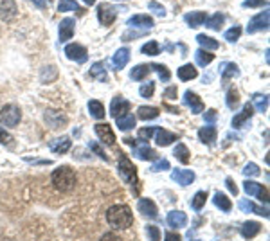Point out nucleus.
<instances>
[{
    "mask_svg": "<svg viewBox=\"0 0 270 241\" xmlns=\"http://www.w3.org/2000/svg\"><path fill=\"white\" fill-rule=\"evenodd\" d=\"M243 6L245 8H261V6H266V0H245Z\"/></svg>",
    "mask_w": 270,
    "mask_h": 241,
    "instance_id": "13d9d810",
    "label": "nucleus"
},
{
    "mask_svg": "<svg viewBox=\"0 0 270 241\" xmlns=\"http://www.w3.org/2000/svg\"><path fill=\"white\" fill-rule=\"evenodd\" d=\"M224 22H225V16L222 13H216V14H212L211 18H207L206 20V26L209 27V29H212V31H220L222 29V26H224Z\"/></svg>",
    "mask_w": 270,
    "mask_h": 241,
    "instance_id": "f704fd0d",
    "label": "nucleus"
},
{
    "mask_svg": "<svg viewBox=\"0 0 270 241\" xmlns=\"http://www.w3.org/2000/svg\"><path fill=\"white\" fill-rule=\"evenodd\" d=\"M101 241H122L121 238L117 236V234H114V232H106L103 238H101Z\"/></svg>",
    "mask_w": 270,
    "mask_h": 241,
    "instance_id": "052dcab7",
    "label": "nucleus"
},
{
    "mask_svg": "<svg viewBox=\"0 0 270 241\" xmlns=\"http://www.w3.org/2000/svg\"><path fill=\"white\" fill-rule=\"evenodd\" d=\"M220 74L224 80H232V78H238L240 76V68L234 65V63L225 62L220 65Z\"/></svg>",
    "mask_w": 270,
    "mask_h": 241,
    "instance_id": "bb28decb",
    "label": "nucleus"
},
{
    "mask_svg": "<svg viewBox=\"0 0 270 241\" xmlns=\"http://www.w3.org/2000/svg\"><path fill=\"white\" fill-rule=\"evenodd\" d=\"M144 34V31H126L122 34V40L128 42V40H134V38H140Z\"/></svg>",
    "mask_w": 270,
    "mask_h": 241,
    "instance_id": "4d7b16f0",
    "label": "nucleus"
},
{
    "mask_svg": "<svg viewBox=\"0 0 270 241\" xmlns=\"http://www.w3.org/2000/svg\"><path fill=\"white\" fill-rule=\"evenodd\" d=\"M243 174H245V176H258V174H260V168H258L254 162H248V164L243 168Z\"/></svg>",
    "mask_w": 270,
    "mask_h": 241,
    "instance_id": "8fccbe9b",
    "label": "nucleus"
},
{
    "mask_svg": "<svg viewBox=\"0 0 270 241\" xmlns=\"http://www.w3.org/2000/svg\"><path fill=\"white\" fill-rule=\"evenodd\" d=\"M76 9H78L76 0H60L58 11H62V13H67V11H76Z\"/></svg>",
    "mask_w": 270,
    "mask_h": 241,
    "instance_id": "c03bdc74",
    "label": "nucleus"
},
{
    "mask_svg": "<svg viewBox=\"0 0 270 241\" xmlns=\"http://www.w3.org/2000/svg\"><path fill=\"white\" fill-rule=\"evenodd\" d=\"M225 186H227V188H229V191L232 192V194H238V188H236V184L232 182V180L230 178H227L225 180Z\"/></svg>",
    "mask_w": 270,
    "mask_h": 241,
    "instance_id": "680f3d73",
    "label": "nucleus"
},
{
    "mask_svg": "<svg viewBox=\"0 0 270 241\" xmlns=\"http://www.w3.org/2000/svg\"><path fill=\"white\" fill-rule=\"evenodd\" d=\"M198 137H200V140H202L204 144L211 146L216 140V128L214 126H204V128L198 130Z\"/></svg>",
    "mask_w": 270,
    "mask_h": 241,
    "instance_id": "393cba45",
    "label": "nucleus"
},
{
    "mask_svg": "<svg viewBox=\"0 0 270 241\" xmlns=\"http://www.w3.org/2000/svg\"><path fill=\"white\" fill-rule=\"evenodd\" d=\"M88 74H90L92 78H96V80H99V81H104V80H106V68H104V65H103L101 62L94 63V65L90 67Z\"/></svg>",
    "mask_w": 270,
    "mask_h": 241,
    "instance_id": "e433bc0d",
    "label": "nucleus"
},
{
    "mask_svg": "<svg viewBox=\"0 0 270 241\" xmlns=\"http://www.w3.org/2000/svg\"><path fill=\"white\" fill-rule=\"evenodd\" d=\"M168 225L171 228H182L188 225V216L182 210H171L168 214Z\"/></svg>",
    "mask_w": 270,
    "mask_h": 241,
    "instance_id": "6ab92c4d",
    "label": "nucleus"
},
{
    "mask_svg": "<svg viewBox=\"0 0 270 241\" xmlns=\"http://www.w3.org/2000/svg\"><path fill=\"white\" fill-rule=\"evenodd\" d=\"M106 222L112 228L124 230L134 224V214L128 206H112L106 210Z\"/></svg>",
    "mask_w": 270,
    "mask_h": 241,
    "instance_id": "f257e3e1",
    "label": "nucleus"
},
{
    "mask_svg": "<svg viewBox=\"0 0 270 241\" xmlns=\"http://www.w3.org/2000/svg\"><path fill=\"white\" fill-rule=\"evenodd\" d=\"M148 8L152 9L153 13L157 14V16H166V9L162 8L158 2H155V0H152V2H148Z\"/></svg>",
    "mask_w": 270,
    "mask_h": 241,
    "instance_id": "603ef678",
    "label": "nucleus"
},
{
    "mask_svg": "<svg viewBox=\"0 0 270 241\" xmlns=\"http://www.w3.org/2000/svg\"><path fill=\"white\" fill-rule=\"evenodd\" d=\"M260 230H261V225L258 224V222H245V224L242 225V236H245L247 240L254 238Z\"/></svg>",
    "mask_w": 270,
    "mask_h": 241,
    "instance_id": "c85d7f7f",
    "label": "nucleus"
},
{
    "mask_svg": "<svg viewBox=\"0 0 270 241\" xmlns=\"http://www.w3.org/2000/svg\"><path fill=\"white\" fill-rule=\"evenodd\" d=\"M18 14V8L14 4V0H4L2 4H0V18L2 20H13L14 16Z\"/></svg>",
    "mask_w": 270,
    "mask_h": 241,
    "instance_id": "aec40b11",
    "label": "nucleus"
},
{
    "mask_svg": "<svg viewBox=\"0 0 270 241\" xmlns=\"http://www.w3.org/2000/svg\"><path fill=\"white\" fill-rule=\"evenodd\" d=\"M170 168H171L170 162H168L166 158H162V160H158L157 164H153L152 168H150V170H152L153 173H158V171H168Z\"/></svg>",
    "mask_w": 270,
    "mask_h": 241,
    "instance_id": "864d4df0",
    "label": "nucleus"
},
{
    "mask_svg": "<svg viewBox=\"0 0 270 241\" xmlns=\"http://www.w3.org/2000/svg\"><path fill=\"white\" fill-rule=\"evenodd\" d=\"M88 148H90V150H92V152L96 153V155L99 156V158H103L104 162H108V155L103 152V150H101V146H99L98 142H90V144H88Z\"/></svg>",
    "mask_w": 270,
    "mask_h": 241,
    "instance_id": "5fc2aeb1",
    "label": "nucleus"
},
{
    "mask_svg": "<svg viewBox=\"0 0 270 241\" xmlns=\"http://www.w3.org/2000/svg\"><path fill=\"white\" fill-rule=\"evenodd\" d=\"M0 142L4 146H14V137L11 134H8L4 128H0Z\"/></svg>",
    "mask_w": 270,
    "mask_h": 241,
    "instance_id": "09e8293b",
    "label": "nucleus"
},
{
    "mask_svg": "<svg viewBox=\"0 0 270 241\" xmlns=\"http://www.w3.org/2000/svg\"><path fill=\"white\" fill-rule=\"evenodd\" d=\"M140 52L148 54V56H157V54H160V45L157 42H148L146 45H142Z\"/></svg>",
    "mask_w": 270,
    "mask_h": 241,
    "instance_id": "79ce46f5",
    "label": "nucleus"
},
{
    "mask_svg": "<svg viewBox=\"0 0 270 241\" xmlns=\"http://www.w3.org/2000/svg\"><path fill=\"white\" fill-rule=\"evenodd\" d=\"M74 27H76L74 18H63L62 24H60V42L70 40L72 34H74Z\"/></svg>",
    "mask_w": 270,
    "mask_h": 241,
    "instance_id": "2eb2a0df",
    "label": "nucleus"
},
{
    "mask_svg": "<svg viewBox=\"0 0 270 241\" xmlns=\"http://www.w3.org/2000/svg\"><path fill=\"white\" fill-rule=\"evenodd\" d=\"M128 62H130V49H126V47H122V49L117 50V52L114 54V58H112L114 68H117V70L124 68Z\"/></svg>",
    "mask_w": 270,
    "mask_h": 241,
    "instance_id": "4be33fe9",
    "label": "nucleus"
},
{
    "mask_svg": "<svg viewBox=\"0 0 270 241\" xmlns=\"http://www.w3.org/2000/svg\"><path fill=\"white\" fill-rule=\"evenodd\" d=\"M44 119L45 124L52 130H62L67 126V117L63 116L62 112H56V110H45Z\"/></svg>",
    "mask_w": 270,
    "mask_h": 241,
    "instance_id": "39448f33",
    "label": "nucleus"
},
{
    "mask_svg": "<svg viewBox=\"0 0 270 241\" xmlns=\"http://www.w3.org/2000/svg\"><path fill=\"white\" fill-rule=\"evenodd\" d=\"M135 117L134 116H122V117H119V119L116 120V124H117V128L121 130V132H128V130H134V126H135Z\"/></svg>",
    "mask_w": 270,
    "mask_h": 241,
    "instance_id": "2f4dec72",
    "label": "nucleus"
},
{
    "mask_svg": "<svg viewBox=\"0 0 270 241\" xmlns=\"http://www.w3.org/2000/svg\"><path fill=\"white\" fill-rule=\"evenodd\" d=\"M268 9H265L263 13L252 16L247 24V31L248 32H256V31H263V29H268Z\"/></svg>",
    "mask_w": 270,
    "mask_h": 241,
    "instance_id": "1a4fd4ad",
    "label": "nucleus"
},
{
    "mask_svg": "<svg viewBox=\"0 0 270 241\" xmlns=\"http://www.w3.org/2000/svg\"><path fill=\"white\" fill-rule=\"evenodd\" d=\"M206 202H207V192L198 191L193 196V200H191V207H193L194 210H200L202 207H206Z\"/></svg>",
    "mask_w": 270,
    "mask_h": 241,
    "instance_id": "ea45409f",
    "label": "nucleus"
},
{
    "mask_svg": "<svg viewBox=\"0 0 270 241\" xmlns=\"http://www.w3.org/2000/svg\"><path fill=\"white\" fill-rule=\"evenodd\" d=\"M164 96H166L168 99H175L176 98V86H170V88L166 90V94H164Z\"/></svg>",
    "mask_w": 270,
    "mask_h": 241,
    "instance_id": "0e129e2a",
    "label": "nucleus"
},
{
    "mask_svg": "<svg viewBox=\"0 0 270 241\" xmlns=\"http://www.w3.org/2000/svg\"><path fill=\"white\" fill-rule=\"evenodd\" d=\"M204 120H207V122H214V120H216V110H207V112L204 114Z\"/></svg>",
    "mask_w": 270,
    "mask_h": 241,
    "instance_id": "bf43d9fd",
    "label": "nucleus"
},
{
    "mask_svg": "<svg viewBox=\"0 0 270 241\" xmlns=\"http://www.w3.org/2000/svg\"><path fill=\"white\" fill-rule=\"evenodd\" d=\"M150 70H152V68H150L148 65H137V67L132 68L130 78L134 81H140V80H144V78H148Z\"/></svg>",
    "mask_w": 270,
    "mask_h": 241,
    "instance_id": "c9c22d12",
    "label": "nucleus"
},
{
    "mask_svg": "<svg viewBox=\"0 0 270 241\" xmlns=\"http://www.w3.org/2000/svg\"><path fill=\"white\" fill-rule=\"evenodd\" d=\"M153 90H155V83H153V81H148V83H146V85H142L139 88V94L142 96V98H152L153 96Z\"/></svg>",
    "mask_w": 270,
    "mask_h": 241,
    "instance_id": "de8ad7c7",
    "label": "nucleus"
},
{
    "mask_svg": "<svg viewBox=\"0 0 270 241\" xmlns=\"http://www.w3.org/2000/svg\"><path fill=\"white\" fill-rule=\"evenodd\" d=\"M178 78L182 81H189V80H194V78L198 76V72H196V68L193 67V65H182V67L178 68Z\"/></svg>",
    "mask_w": 270,
    "mask_h": 241,
    "instance_id": "72a5a7b5",
    "label": "nucleus"
},
{
    "mask_svg": "<svg viewBox=\"0 0 270 241\" xmlns=\"http://www.w3.org/2000/svg\"><path fill=\"white\" fill-rule=\"evenodd\" d=\"M196 42L202 45L204 49H209V50L218 49V42H216L214 38H209V36H206V34H198L196 36Z\"/></svg>",
    "mask_w": 270,
    "mask_h": 241,
    "instance_id": "58836bf2",
    "label": "nucleus"
},
{
    "mask_svg": "<svg viewBox=\"0 0 270 241\" xmlns=\"http://www.w3.org/2000/svg\"><path fill=\"white\" fill-rule=\"evenodd\" d=\"M98 18H99V22H101V26L110 27L114 22H116V18H117L116 8L110 6V4H101L98 8Z\"/></svg>",
    "mask_w": 270,
    "mask_h": 241,
    "instance_id": "0eeeda50",
    "label": "nucleus"
},
{
    "mask_svg": "<svg viewBox=\"0 0 270 241\" xmlns=\"http://www.w3.org/2000/svg\"><path fill=\"white\" fill-rule=\"evenodd\" d=\"M212 60H214V54L207 52L206 49H198L196 54H194V62H196L200 67H207V65H209Z\"/></svg>",
    "mask_w": 270,
    "mask_h": 241,
    "instance_id": "7c9ffc66",
    "label": "nucleus"
},
{
    "mask_svg": "<svg viewBox=\"0 0 270 241\" xmlns=\"http://www.w3.org/2000/svg\"><path fill=\"white\" fill-rule=\"evenodd\" d=\"M146 232H148V236H150V241L160 240V230H158L157 227H153V225H150V227L146 228Z\"/></svg>",
    "mask_w": 270,
    "mask_h": 241,
    "instance_id": "6e6d98bb",
    "label": "nucleus"
},
{
    "mask_svg": "<svg viewBox=\"0 0 270 241\" xmlns=\"http://www.w3.org/2000/svg\"><path fill=\"white\" fill-rule=\"evenodd\" d=\"M212 202H214V206L218 207V209H222L224 212H229L230 207H232V204H230V200L227 196H225L224 192H216L214 198H212Z\"/></svg>",
    "mask_w": 270,
    "mask_h": 241,
    "instance_id": "473e14b6",
    "label": "nucleus"
},
{
    "mask_svg": "<svg viewBox=\"0 0 270 241\" xmlns=\"http://www.w3.org/2000/svg\"><path fill=\"white\" fill-rule=\"evenodd\" d=\"M268 206V204H266ZM260 207V206H256L254 202H250V200H240L238 202V207L243 210V212H256V214H260V216H265V218H268V207Z\"/></svg>",
    "mask_w": 270,
    "mask_h": 241,
    "instance_id": "f8f14e48",
    "label": "nucleus"
},
{
    "mask_svg": "<svg viewBox=\"0 0 270 241\" xmlns=\"http://www.w3.org/2000/svg\"><path fill=\"white\" fill-rule=\"evenodd\" d=\"M150 68H153V70L157 72L158 78H160L162 81H170L171 72L168 70V67H164V65H160V63H153V65H152V67H150Z\"/></svg>",
    "mask_w": 270,
    "mask_h": 241,
    "instance_id": "37998d69",
    "label": "nucleus"
},
{
    "mask_svg": "<svg viewBox=\"0 0 270 241\" xmlns=\"http://www.w3.org/2000/svg\"><path fill=\"white\" fill-rule=\"evenodd\" d=\"M128 22V26L130 27H139V29H152L153 27V18L152 16H148V14H134L132 18H128L126 20Z\"/></svg>",
    "mask_w": 270,
    "mask_h": 241,
    "instance_id": "4468645a",
    "label": "nucleus"
},
{
    "mask_svg": "<svg viewBox=\"0 0 270 241\" xmlns=\"http://www.w3.org/2000/svg\"><path fill=\"white\" fill-rule=\"evenodd\" d=\"M158 108L155 106H139V110H137V117H139L140 120H152V119H157L158 117Z\"/></svg>",
    "mask_w": 270,
    "mask_h": 241,
    "instance_id": "cd10ccee",
    "label": "nucleus"
},
{
    "mask_svg": "<svg viewBox=\"0 0 270 241\" xmlns=\"http://www.w3.org/2000/svg\"><path fill=\"white\" fill-rule=\"evenodd\" d=\"M184 103H186V106H189V110L193 114H200V112H204V103H202V99L198 98L194 92H191V90H188L184 94Z\"/></svg>",
    "mask_w": 270,
    "mask_h": 241,
    "instance_id": "ddd939ff",
    "label": "nucleus"
},
{
    "mask_svg": "<svg viewBox=\"0 0 270 241\" xmlns=\"http://www.w3.org/2000/svg\"><path fill=\"white\" fill-rule=\"evenodd\" d=\"M175 156L178 158L182 164H188V160H189V150H188V146L186 144H176V148H175Z\"/></svg>",
    "mask_w": 270,
    "mask_h": 241,
    "instance_id": "a19ab883",
    "label": "nucleus"
},
{
    "mask_svg": "<svg viewBox=\"0 0 270 241\" xmlns=\"http://www.w3.org/2000/svg\"><path fill=\"white\" fill-rule=\"evenodd\" d=\"M128 110H130V103H128L126 99L114 98L112 104H110V116H112L114 119H119V117L126 116V114H128Z\"/></svg>",
    "mask_w": 270,
    "mask_h": 241,
    "instance_id": "9b49d317",
    "label": "nucleus"
},
{
    "mask_svg": "<svg viewBox=\"0 0 270 241\" xmlns=\"http://www.w3.org/2000/svg\"><path fill=\"white\" fill-rule=\"evenodd\" d=\"M207 18L209 16H207V13H204V11H193V13L184 14V20L188 22V26H191V27L202 26V24H206Z\"/></svg>",
    "mask_w": 270,
    "mask_h": 241,
    "instance_id": "b1692460",
    "label": "nucleus"
},
{
    "mask_svg": "<svg viewBox=\"0 0 270 241\" xmlns=\"http://www.w3.org/2000/svg\"><path fill=\"white\" fill-rule=\"evenodd\" d=\"M240 34H242V27L236 26V27H230L229 31L225 32V40L230 42V44H234V42H238Z\"/></svg>",
    "mask_w": 270,
    "mask_h": 241,
    "instance_id": "a18cd8bd",
    "label": "nucleus"
},
{
    "mask_svg": "<svg viewBox=\"0 0 270 241\" xmlns=\"http://www.w3.org/2000/svg\"><path fill=\"white\" fill-rule=\"evenodd\" d=\"M70 146H72V142H70V138H68V137L54 138V140H50V142H49L50 152L58 153V155H65V153L70 150Z\"/></svg>",
    "mask_w": 270,
    "mask_h": 241,
    "instance_id": "412c9836",
    "label": "nucleus"
},
{
    "mask_svg": "<svg viewBox=\"0 0 270 241\" xmlns=\"http://www.w3.org/2000/svg\"><path fill=\"white\" fill-rule=\"evenodd\" d=\"M238 101H240L238 90H236V88H229V92H227V104H229L230 108H236Z\"/></svg>",
    "mask_w": 270,
    "mask_h": 241,
    "instance_id": "49530a36",
    "label": "nucleus"
},
{
    "mask_svg": "<svg viewBox=\"0 0 270 241\" xmlns=\"http://www.w3.org/2000/svg\"><path fill=\"white\" fill-rule=\"evenodd\" d=\"M32 2H34V6H38L40 9L47 8V0H32Z\"/></svg>",
    "mask_w": 270,
    "mask_h": 241,
    "instance_id": "69168bd1",
    "label": "nucleus"
},
{
    "mask_svg": "<svg viewBox=\"0 0 270 241\" xmlns=\"http://www.w3.org/2000/svg\"><path fill=\"white\" fill-rule=\"evenodd\" d=\"M132 152H134V156H137V158H140V160H153V158H157V152L152 150L150 146L134 148Z\"/></svg>",
    "mask_w": 270,
    "mask_h": 241,
    "instance_id": "a878e982",
    "label": "nucleus"
},
{
    "mask_svg": "<svg viewBox=\"0 0 270 241\" xmlns=\"http://www.w3.org/2000/svg\"><path fill=\"white\" fill-rule=\"evenodd\" d=\"M20 119H22V112L14 104H8V106H4L0 110V122L4 126H8V128L16 126L20 122Z\"/></svg>",
    "mask_w": 270,
    "mask_h": 241,
    "instance_id": "20e7f679",
    "label": "nucleus"
},
{
    "mask_svg": "<svg viewBox=\"0 0 270 241\" xmlns=\"http://www.w3.org/2000/svg\"><path fill=\"white\" fill-rule=\"evenodd\" d=\"M164 241H180V236L176 232H166L164 234Z\"/></svg>",
    "mask_w": 270,
    "mask_h": 241,
    "instance_id": "e2e57ef3",
    "label": "nucleus"
},
{
    "mask_svg": "<svg viewBox=\"0 0 270 241\" xmlns=\"http://www.w3.org/2000/svg\"><path fill=\"white\" fill-rule=\"evenodd\" d=\"M88 112H90V116L96 117V119H104V106L101 101H98V99L88 101Z\"/></svg>",
    "mask_w": 270,
    "mask_h": 241,
    "instance_id": "c756f323",
    "label": "nucleus"
},
{
    "mask_svg": "<svg viewBox=\"0 0 270 241\" xmlns=\"http://www.w3.org/2000/svg\"><path fill=\"white\" fill-rule=\"evenodd\" d=\"M117 170H119V176L124 180L126 184H137V170H135V166L130 162V158L126 155L119 156V164H117Z\"/></svg>",
    "mask_w": 270,
    "mask_h": 241,
    "instance_id": "7ed1b4c3",
    "label": "nucleus"
},
{
    "mask_svg": "<svg viewBox=\"0 0 270 241\" xmlns=\"http://www.w3.org/2000/svg\"><path fill=\"white\" fill-rule=\"evenodd\" d=\"M155 126H150V128H140L139 130V140H142V142H146L150 137H153V134H155Z\"/></svg>",
    "mask_w": 270,
    "mask_h": 241,
    "instance_id": "3c124183",
    "label": "nucleus"
},
{
    "mask_svg": "<svg viewBox=\"0 0 270 241\" xmlns=\"http://www.w3.org/2000/svg\"><path fill=\"white\" fill-rule=\"evenodd\" d=\"M65 56H67L68 60H72V62H76V63H85L86 58H88V52H86V49L83 47V45L70 44V45L65 47Z\"/></svg>",
    "mask_w": 270,
    "mask_h": 241,
    "instance_id": "6e6552de",
    "label": "nucleus"
},
{
    "mask_svg": "<svg viewBox=\"0 0 270 241\" xmlns=\"http://www.w3.org/2000/svg\"><path fill=\"white\" fill-rule=\"evenodd\" d=\"M171 178L180 186H189L194 182V173L189 170H173L171 171Z\"/></svg>",
    "mask_w": 270,
    "mask_h": 241,
    "instance_id": "dca6fc26",
    "label": "nucleus"
},
{
    "mask_svg": "<svg viewBox=\"0 0 270 241\" xmlns=\"http://www.w3.org/2000/svg\"><path fill=\"white\" fill-rule=\"evenodd\" d=\"M155 142H157V146H170V144H173L175 140H178V135L171 134V132H168V130H162V128H157L155 130Z\"/></svg>",
    "mask_w": 270,
    "mask_h": 241,
    "instance_id": "a211bd4d",
    "label": "nucleus"
},
{
    "mask_svg": "<svg viewBox=\"0 0 270 241\" xmlns=\"http://www.w3.org/2000/svg\"><path fill=\"white\" fill-rule=\"evenodd\" d=\"M96 134L99 135V138L103 140L106 146H114L116 144V135H114L112 128L108 124H96Z\"/></svg>",
    "mask_w": 270,
    "mask_h": 241,
    "instance_id": "f3484780",
    "label": "nucleus"
},
{
    "mask_svg": "<svg viewBox=\"0 0 270 241\" xmlns=\"http://www.w3.org/2000/svg\"><path fill=\"white\" fill-rule=\"evenodd\" d=\"M137 209H139L140 214L146 216V218H150V220L157 218V214H158V209H157V206H155V202L150 200V198H140L139 204H137Z\"/></svg>",
    "mask_w": 270,
    "mask_h": 241,
    "instance_id": "9d476101",
    "label": "nucleus"
},
{
    "mask_svg": "<svg viewBox=\"0 0 270 241\" xmlns=\"http://www.w3.org/2000/svg\"><path fill=\"white\" fill-rule=\"evenodd\" d=\"M243 189H245V192H247L248 196H254V198H258V200L268 204V191H266V188H263L261 184L247 180V182L243 184Z\"/></svg>",
    "mask_w": 270,
    "mask_h": 241,
    "instance_id": "423d86ee",
    "label": "nucleus"
},
{
    "mask_svg": "<svg viewBox=\"0 0 270 241\" xmlns=\"http://www.w3.org/2000/svg\"><path fill=\"white\" fill-rule=\"evenodd\" d=\"M252 106H256L260 112H266V106H268V96L254 94L252 96Z\"/></svg>",
    "mask_w": 270,
    "mask_h": 241,
    "instance_id": "4c0bfd02",
    "label": "nucleus"
},
{
    "mask_svg": "<svg viewBox=\"0 0 270 241\" xmlns=\"http://www.w3.org/2000/svg\"><path fill=\"white\" fill-rule=\"evenodd\" d=\"M52 186L58 191L62 192H68L74 189V186H76V173L68 168V166H60V168H56V170L52 171Z\"/></svg>",
    "mask_w": 270,
    "mask_h": 241,
    "instance_id": "f03ea898",
    "label": "nucleus"
},
{
    "mask_svg": "<svg viewBox=\"0 0 270 241\" xmlns=\"http://www.w3.org/2000/svg\"><path fill=\"white\" fill-rule=\"evenodd\" d=\"M83 2H85L86 6H92V4H94V2H96V0H83Z\"/></svg>",
    "mask_w": 270,
    "mask_h": 241,
    "instance_id": "338daca9",
    "label": "nucleus"
},
{
    "mask_svg": "<svg viewBox=\"0 0 270 241\" xmlns=\"http://www.w3.org/2000/svg\"><path fill=\"white\" fill-rule=\"evenodd\" d=\"M252 114H254V106H252V104H245V106H243V112L238 114V116H234L232 126L234 128H242V126L252 117Z\"/></svg>",
    "mask_w": 270,
    "mask_h": 241,
    "instance_id": "5701e85b",
    "label": "nucleus"
}]
</instances>
